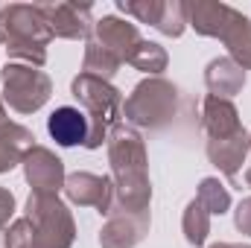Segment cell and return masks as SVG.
<instances>
[{
	"label": "cell",
	"mask_w": 251,
	"mask_h": 248,
	"mask_svg": "<svg viewBox=\"0 0 251 248\" xmlns=\"http://www.w3.org/2000/svg\"><path fill=\"white\" fill-rule=\"evenodd\" d=\"M108 164L114 175V207L111 210H128L143 213L152 201V184H149V158L146 143L140 131L128 123H117L108 131Z\"/></svg>",
	"instance_id": "obj_1"
},
{
	"label": "cell",
	"mask_w": 251,
	"mask_h": 248,
	"mask_svg": "<svg viewBox=\"0 0 251 248\" xmlns=\"http://www.w3.org/2000/svg\"><path fill=\"white\" fill-rule=\"evenodd\" d=\"M50 41L53 32L38 3H9L0 9V44L6 47L12 62L44 67Z\"/></svg>",
	"instance_id": "obj_2"
},
{
	"label": "cell",
	"mask_w": 251,
	"mask_h": 248,
	"mask_svg": "<svg viewBox=\"0 0 251 248\" xmlns=\"http://www.w3.org/2000/svg\"><path fill=\"white\" fill-rule=\"evenodd\" d=\"M70 94L76 97V102L82 105L85 117H88V140L85 149H100L108 140V131L120 123L123 114V94L102 79L94 76H73L70 82Z\"/></svg>",
	"instance_id": "obj_3"
},
{
	"label": "cell",
	"mask_w": 251,
	"mask_h": 248,
	"mask_svg": "<svg viewBox=\"0 0 251 248\" xmlns=\"http://www.w3.org/2000/svg\"><path fill=\"white\" fill-rule=\"evenodd\" d=\"M176 111H178V88L164 76H149L137 82L123 102L126 123L140 128H161L176 117Z\"/></svg>",
	"instance_id": "obj_4"
},
{
	"label": "cell",
	"mask_w": 251,
	"mask_h": 248,
	"mask_svg": "<svg viewBox=\"0 0 251 248\" xmlns=\"http://www.w3.org/2000/svg\"><path fill=\"white\" fill-rule=\"evenodd\" d=\"M24 219L32 225L35 248H70L76 240L73 213L53 193H29Z\"/></svg>",
	"instance_id": "obj_5"
},
{
	"label": "cell",
	"mask_w": 251,
	"mask_h": 248,
	"mask_svg": "<svg viewBox=\"0 0 251 248\" xmlns=\"http://www.w3.org/2000/svg\"><path fill=\"white\" fill-rule=\"evenodd\" d=\"M0 79H3V102L15 114H35L53 94L50 76L32 64L9 62L0 70Z\"/></svg>",
	"instance_id": "obj_6"
},
{
	"label": "cell",
	"mask_w": 251,
	"mask_h": 248,
	"mask_svg": "<svg viewBox=\"0 0 251 248\" xmlns=\"http://www.w3.org/2000/svg\"><path fill=\"white\" fill-rule=\"evenodd\" d=\"M53 38H67V41H88L94 35V12L88 3H73V0H62V3H38Z\"/></svg>",
	"instance_id": "obj_7"
},
{
	"label": "cell",
	"mask_w": 251,
	"mask_h": 248,
	"mask_svg": "<svg viewBox=\"0 0 251 248\" xmlns=\"http://www.w3.org/2000/svg\"><path fill=\"white\" fill-rule=\"evenodd\" d=\"M64 196L70 204L79 207H94L100 216H108L114 207V181L105 175H94V173H70L64 178Z\"/></svg>",
	"instance_id": "obj_8"
},
{
	"label": "cell",
	"mask_w": 251,
	"mask_h": 248,
	"mask_svg": "<svg viewBox=\"0 0 251 248\" xmlns=\"http://www.w3.org/2000/svg\"><path fill=\"white\" fill-rule=\"evenodd\" d=\"M24 175L26 184L32 187V193H53L59 196L64 190V164L62 158H56V152H50L47 146H32L24 158Z\"/></svg>",
	"instance_id": "obj_9"
},
{
	"label": "cell",
	"mask_w": 251,
	"mask_h": 248,
	"mask_svg": "<svg viewBox=\"0 0 251 248\" xmlns=\"http://www.w3.org/2000/svg\"><path fill=\"white\" fill-rule=\"evenodd\" d=\"M152 216L149 210L143 213H128V210H111L108 222L100 231V246L102 248H134L143 243V237L149 234Z\"/></svg>",
	"instance_id": "obj_10"
},
{
	"label": "cell",
	"mask_w": 251,
	"mask_h": 248,
	"mask_svg": "<svg viewBox=\"0 0 251 248\" xmlns=\"http://www.w3.org/2000/svg\"><path fill=\"white\" fill-rule=\"evenodd\" d=\"M91 41H97L100 47H105V50L114 53L120 62L128 64L134 47H137L143 38H140V32H137V24H128L123 18H117V15H105L102 21L94 24Z\"/></svg>",
	"instance_id": "obj_11"
},
{
	"label": "cell",
	"mask_w": 251,
	"mask_h": 248,
	"mask_svg": "<svg viewBox=\"0 0 251 248\" xmlns=\"http://www.w3.org/2000/svg\"><path fill=\"white\" fill-rule=\"evenodd\" d=\"M237 9L219 0H196L187 3V24L204 38H222L234 24Z\"/></svg>",
	"instance_id": "obj_12"
},
{
	"label": "cell",
	"mask_w": 251,
	"mask_h": 248,
	"mask_svg": "<svg viewBox=\"0 0 251 248\" xmlns=\"http://www.w3.org/2000/svg\"><path fill=\"white\" fill-rule=\"evenodd\" d=\"M207 161L228 175V181H234L243 167L251 161V152H249V131H237L231 137H222V140H207Z\"/></svg>",
	"instance_id": "obj_13"
},
{
	"label": "cell",
	"mask_w": 251,
	"mask_h": 248,
	"mask_svg": "<svg viewBox=\"0 0 251 248\" xmlns=\"http://www.w3.org/2000/svg\"><path fill=\"white\" fill-rule=\"evenodd\" d=\"M201 128L207 134V140H222L231 137L237 131H243L240 123V111L231 99H219V97H204L201 102Z\"/></svg>",
	"instance_id": "obj_14"
},
{
	"label": "cell",
	"mask_w": 251,
	"mask_h": 248,
	"mask_svg": "<svg viewBox=\"0 0 251 248\" xmlns=\"http://www.w3.org/2000/svg\"><path fill=\"white\" fill-rule=\"evenodd\" d=\"M47 131L59 146H85V140H88V117H85L82 108L62 105V108H56L50 114Z\"/></svg>",
	"instance_id": "obj_15"
},
{
	"label": "cell",
	"mask_w": 251,
	"mask_h": 248,
	"mask_svg": "<svg viewBox=\"0 0 251 248\" xmlns=\"http://www.w3.org/2000/svg\"><path fill=\"white\" fill-rule=\"evenodd\" d=\"M204 85L210 91V97H219V99H231L243 91L246 85V70L237 62H231L228 56L222 59H213L204 67Z\"/></svg>",
	"instance_id": "obj_16"
},
{
	"label": "cell",
	"mask_w": 251,
	"mask_h": 248,
	"mask_svg": "<svg viewBox=\"0 0 251 248\" xmlns=\"http://www.w3.org/2000/svg\"><path fill=\"white\" fill-rule=\"evenodd\" d=\"M38 146L35 143V134L21 123H9L3 131H0V175L15 170L18 164H24L26 152Z\"/></svg>",
	"instance_id": "obj_17"
},
{
	"label": "cell",
	"mask_w": 251,
	"mask_h": 248,
	"mask_svg": "<svg viewBox=\"0 0 251 248\" xmlns=\"http://www.w3.org/2000/svg\"><path fill=\"white\" fill-rule=\"evenodd\" d=\"M222 44L228 47V59L231 62H237L243 70H251V21L243 12H237L234 24L222 35Z\"/></svg>",
	"instance_id": "obj_18"
},
{
	"label": "cell",
	"mask_w": 251,
	"mask_h": 248,
	"mask_svg": "<svg viewBox=\"0 0 251 248\" xmlns=\"http://www.w3.org/2000/svg\"><path fill=\"white\" fill-rule=\"evenodd\" d=\"M120 59L114 53H108L105 47H100L97 41L88 38V47H85V56H82V73L85 76H94V79H102V82H111L120 70Z\"/></svg>",
	"instance_id": "obj_19"
},
{
	"label": "cell",
	"mask_w": 251,
	"mask_h": 248,
	"mask_svg": "<svg viewBox=\"0 0 251 248\" xmlns=\"http://www.w3.org/2000/svg\"><path fill=\"white\" fill-rule=\"evenodd\" d=\"M128 64H131L134 70L146 73V76H161V73L167 70V64H170V56H167V50H164L161 44H155V41H140V44L134 47Z\"/></svg>",
	"instance_id": "obj_20"
},
{
	"label": "cell",
	"mask_w": 251,
	"mask_h": 248,
	"mask_svg": "<svg viewBox=\"0 0 251 248\" xmlns=\"http://www.w3.org/2000/svg\"><path fill=\"white\" fill-rule=\"evenodd\" d=\"M181 231H184V240L193 248H201L207 234H210V213L193 198L187 207H184V216H181Z\"/></svg>",
	"instance_id": "obj_21"
},
{
	"label": "cell",
	"mask_w": 251,
	"mask_h": 248,
	"mask_svg": "<svg viewBox=\"0 0 251 248\" xmlns=\"http://www.w3.org/2000/svg\"><path fill=\"white\" fill-rule=\"evenodd\" d=\"M196 201L210 216H222L231 207V193H228V187L222 184L219 178H201L199 181V193H196Z\"/></svg>",
	"instance_id": "obj_22"
},
{
	"label": "cell",
	"mask_w": 251,
	"mask_h": 248,
	"mask_svg": "<svg viewBox=\"0 0 251 248\" xmlns=\"http://www.w3.org/2000/svg\"><path fill=\"white\" fill-rule=\"evenodd\" d=\"M161 35H170V38H178L184 29H187V3L184 0H167L164 3V15L155 26Z\"/></svg>",
	"instance_id": "obj_23"
},
{
	"label": "cell",
	"mask_w": 251,
	"mask_h": 248,
	"mask_svg": "<svg viewBox=\"0 0 251 248\" xmlns=\"http://www.w3.org/2000/svg\"><path fill=\"white\" fill-rule=\"evenodd\" d=\"M164 3L167 0H120L117 9L131 15L137 24H149V26H158L161 15H164Z\"/></svg>",
	"instance_id": "obj_24"
},
{
	"label": "cell",
	"mask_w": 251,
	"mask_h": 248,
	"mask_svg": "<svg viewBox=\"0 0 251 248\" xmlns=\"http://www.w3.org/2000/svg\"><path fill=\"white\" fill-rule=\"evenodd\" d=\"M3 246L6 248H35V237H32V225L21 216L15 219L6 231H3Z\"/></svg>",
	"instance_id": "obj_25"
},
{
	"label": "cell",
	"mask_w": 251,
	"mask_h": 248,
	"mask_svg": "<svg viewBox=\"0 0 251 248\" xmlns=\"http://www.w3.org/2000/svg\"><path fill=\"white\" fill-rule=\"evenodd\" d=\"M234 225H237L240 234L251 237V196H246V198L237 204V210H234Z\"/></svg>",
	"instance_id": "obj_26"
},
{
	"label": "cell",
	"mask_w": 251,
	"mask_h": 248,
	"mask_svg": "<svg viewBox=\"0 0 251 248\" xmlns=\"http://www.w3.org/2000/svg\"><path fill=\"white\" fill-rule=\"evenodd\" d=\"M12 216H15V196L6 187H0V234L12 225Z\"/></svg>",
	"instance_id": "obj_27"
},
{
	"label": "cell",
	"mask_w": 251,
	"mask_h": 248,
	"mask_svg": "<svg viewBox=\"0 0 251 248\" xmlns=\"http://www.w3.org/2000/svg\"><path fill=\"white\" fill-rule=\"evenodd\" d=\"M231 187H240V190L246 187V190H251V161L246 164V167H243V173H240V175L231 181Z\"/></svg>",
	"instance_id": "obj_28"
},
{
	"label": "cell",
	"mask_w": 251,
	"mask_h": 248,
	"mask_svg": "<svg viewBox=\"0 0 251 248\" xmlns=\"http://www.w3.org/2000/svg\"><path fill=\"white\" fill-rule=\"evenodd\" d=\"M9 123H12V120L6 117V105H3V94H0V131H3Z\"/></svg>",
	"instance_id": "obj_29"
},
{
	"label": "cell",
	"mask_w": 251,
	"mask_h": 248,
	"mask_svg": "<svg viewBox=\"0 0 251 248\" xmlns=\"http://www.w3.org/2000/svg\"><path fill=\"white\" fill-rule=\"evenodd\" d=\"M210 248H251V246H243V243H213Z\"/></svg>",
	"instance_id": "obj_30"
},
{
	"label": "cell",
	"mask_w": 251,
	"mask_h": 248,
	"mask_svg": "<svg viewBox=\"0 0 251 248\" xmlns=\"http://www.w3.org/2000/svg\"><path fill=\"white\" fill-rule=\"evenodd\" d=\"M249 152H251V134H249Z\"/></svg>",
	"instance_id": "obj_31"
}]
</instances>
